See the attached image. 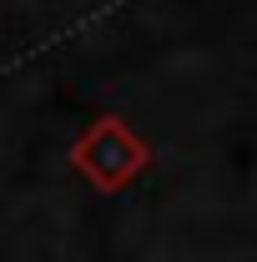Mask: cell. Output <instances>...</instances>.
<instances>
[{
	"mask_svg": "<svg viewBox=\"0 0 257 262\" xmlns=\"http://www.w3.org/2000/svg\"><path fill=\"white\" fill-rule=\"evenodd\" d=\"M71 162H76V171H81L86 182H96L101 192H121L131 177L146 171L152 151H146V141L131 136L116 116H106V121H96V126L71 146Z\"/></svg>",
	"mask_w": 257,
	"mask_h": 262,
	"instance_id": "6da1fadb",
	"label": "cell"
}]
</instances>
